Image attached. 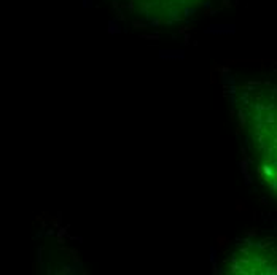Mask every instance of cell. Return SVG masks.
<instances>
[{
  "mask_svg": "<svg viewBox=\"0 0 277 275\" xmlns=\"http://www.w3.org/2000/svg\"><path fill=\"white\" fill-rule=\"evenodd\" d=\"M228 273H277V239H245L233 245L223 262Z\"/></svg>",
  "mask_w": 277,
  "mask_h": 275,
  "instance_id": "obj_2",
  "label": "cell"
},
{
  "mask_svg": "<svg viewBox=\"0 0 277 275\" xmlns=\"http://www.w3.org/2000/svg\"><path fill=\"white\" fill-rule=\"evenodd\" d=\"M233 105L257 178L277 202V73L244 80Z\"/></svg>",
  "mask_w": 277,
  "mask_h": 275,
  "instance_id": "obj_1",
  "label": "cell"
},
{
  "mask_svg": "<svg viewBox=\"0 0 277 275\" xmlns=\"http://www.w3.org/2000/svg\"><path fill=\"white\" fill-rule=\"evenodd\" d=\"M136 19L150 24H175L209 8L215 0H116Z\"/></svg>",
  "mask_w": 277,
  "mask_h": 275,
  "instance_id": "obj_3",
  "label": "cell"
}]
</instances>
